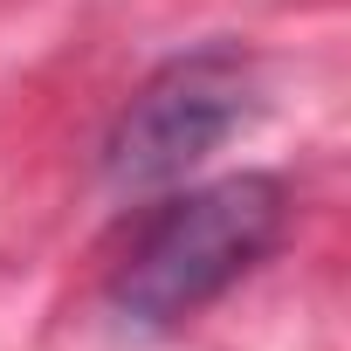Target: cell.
Wrapping results in <instances>:
<instances>
[{
  "mask_svg": "<svg viewBox=\"0 0 351 351\" xmlns=\"http://www.w3.org/2000/svg\"><path fill=\"white\" fill-rule=\"evenodd\" d=\"M289 228V186L276 172H228V180L172 193L110 269V303L138 330H172L228 296Z\"/></svg>",
  "mask_w": 351,
  "mask_h": 351,
  "instance_id": "6da1fadb",
  "label": "cell"
},
{
  "mask_svg": "<svg viewBox=\"0 0 351 351\" xmlns=\"http://www.w3.org/2000/svg\"><path fill=\"white\" fill-rule=\"evenodd\" d=\"M255 97H262L255 62L234 42H207V49L172 56L117 110V124L104 138V186L124 200L180 186L186 172H200L255 117Z\"/></svg>",
  "mask_w": 351,
  "mask_h": 351,
  "instance_id": "7a4b0ae2",
  "label": "cell"
}]
</instances>
